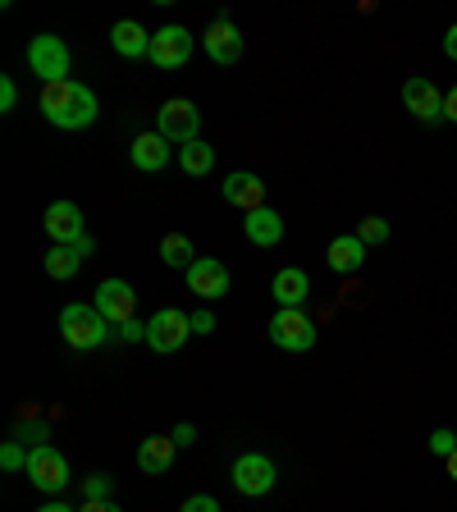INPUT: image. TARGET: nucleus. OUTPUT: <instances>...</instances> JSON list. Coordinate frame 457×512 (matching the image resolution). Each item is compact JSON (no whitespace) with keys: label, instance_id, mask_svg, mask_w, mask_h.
<instances>
[{"label":"nucleus","instance_id":"1","mask_svg":"<svg viewBox=\"0 0 457 512\" xmlns=\"http://www.w3.org/2000/svg\"><path fill=\"white\" fill-rule=\"evenodd\" d=\"M37 106H42V115L51 119L55 128H64V133L92 128L96 115H101V101H96V92H92L87 83H78V78H64V83H46L42 96H37Z\"/></svg>","mask_w":457,"mask_h":512},{"label":"nucleus","instance_id":"25","mask_svg":"<svg viewBox=\"0 0 457 512\" xmlns=\"http://www.w3.org/2000/svg\"><path fill=\"white\" fill-rule=\"evenodd\" d=\"M28 458H32V448H23L19 439L0 444V471H28Z\"/></svg>","mask_w":457,"mask_h":512},{"label":"nucleus","instance_id":"26","mask_svg":"<svg viewBox=\"0 0 457 512\" xmlns=\"http://www.w3.org/2000/svg\"><path fill=\"white\" fill-rule=\"evenodd\" d=\"M110 494H115V476H106V471L83 480V503H106Z\"/></svg>","mask_w":457,"mask_h":512},{"label":"nucleus","instance_id":"15","mask_svg":"<svg viewBox=\"0 0 457 512\" xmlns=\"http://www.w3.org/2000/svg\"><path fill=\"white\" fill-rule=\"evenodd\" d=\"M128 160H133L142 174H160L174 160V142H165L160 133H138L133 147H128Z\"/></svg>","mask_w":457,"mask_h":512},{"label":"nucleus","instance_id":"4","mask_svg":"<svg viewBox=\"0 0 457 512\" xmlns=\"http://www.w3.org/2000/svg\"><path fill=\"white\" fill-rule=\"evenodd\" d=\"M156 133L165 142H174V147H188V142L202 138V110L192 106L188 96H174V101H165L156 110Z\"/></svg>","mask_w":457,"mask_h":512},{"label":"nucleus","instance_id":"30","mask_svg":"<svg viewBox=\"0 0 457 512\" xmlns=\"http://www.w3.org/2000/svg\"><path fill=\"white\" fill-rule=\"evenodd\" d=\"M179 512H220V503H215L211 499V494H192V499L188 503H183V508Z\"/></svg>","mask_w":457,"mask_h":512},{"label":"nucleus","instance_id":"6","mask_svg":"<svg viewBox=\"0 0 457 512\" xmlns=\"http://www.w3.org/2000/svg\"><path fill=\"white\" fill-rule=\"evenodd\" d=\"M188 339H192V316L188 311L165 307L147 320V348L151 352H165V357H170V352H179Z\"/></svg>","mask_w":457,"mask_h":512},{"label":"nucleus","instance_id":"13","mask_svg":"<svg viewBox=\"0 0 457 512\" xmlns=\"http://www.w3.org/2000/svg\"><path fill=\"white\" fill-rule=\"evenodd\" d=\"M403 106L412 110L421 124H444V92L430 78H407L403 83Z\"/></svg>","mask_w":457,"mask_h":512},{"label":"nucleus","instance_id":"19","mask_svg":"<svg viewBox=\"0 0 457 512\" xmlns=\"http://www.w3.org/2000/svg\"><path fill=\"white\" fill-rule=\"evenodd\" d=\"M270 293H275L279 311H288V307H302V302L311 298V279H307V270H298V266L279 270V275L270 279Z\"/></svg>","mask_w":457,"mask_h":512},{"label":"nucleus","instance_id":"10","mask_svg":"<svg viewBox=\"0 0 457 512\" xmlns=\"http://www.w3.org/2000/svg\"><path fill=\"white\" fill-rule=\"evenodd\" d=\"M192 55V32L179 28V23H170V28L151 32V55L147 60L156 64V69H183Z\"/></svg>","mask_w":457,"mask_h":512},{"label":"nucleus","instance_id":"3","mask_svg":"<svg viewBox=\"0 0 457 512\" xmlns=\"http://www.w3.org/2000/svg\"><path fill=\"white\" fill-rule=\"evenodd\" d=\"M69 64H74V55H69V46H64V37H55V32H37L28 42V69L46 83H64L69 78Z\"/></svg>","mask_w":457,"mask_h":512},{"label":"nucleus","instance_id":"17","mask_svg":"<svg viewBox=\"0 0 457 512\" xmlns=\"http://www.w3.org/2000/svg\"><path fill=\"white\" fill-rule=\"evenodd\" d=\"M243 234L252 247H279L284 243V215L261 206V211H247L243 215Z\"/></svg>","mask_w":457,"mask_h":512},{"label":"nucleus","instance_id":"2","mask_svg":"<svg viewBox=\"0 0 457 512\" xmlns=\"http://www.w3.org/2000/svg\"><path fill=\"white\" fill-rule=\"evenodd\" d=\"M60 334H64V343L74 352H92V348H101V343L110 339V325H106V316L92 307V302H69V307L60 311Z\"/></svg>","mask_w":457,"mask_h":512},{"label":"nucleus","instance_id":"33","mask_svg":"<svg viewBox=\"0 0 457 512\" xmlns=\"http://www.w3.org/2000/svg\"><path fill=\"white\" fill-rule=\"evenodd\" d=\"M170 439H174L179 448H188V444H197V430H192L188 421H183V426H174V435H170Z\"/></svg>","mask_w":457,"mask_h":512},{"label":"nucleus","instance_id":"32","mask_svg":"<svg viewBox=\"0 0 457 512\" xmlns=\"http://www.w3.org/2000/svg\"><path fill=\"white\" fill-rule=\"evenodd\" d=\"M215 330H220V325H215L211 311H197V316H192V334H215Z\"/></svg>","mask_w":457,"mask_h":512},{"label":"nucleus","instance_id":"21","mask_svg":"<svg viewBox=\"0 0 457 512\" xmlns=\"http://www.w3.org/2000/svg\"><path fill=\"white\" fill-rule=\"evenodd\" d=\"M325 261H330L334 275H357L362 261H366V243L357 234H339L330 243V252H325Z\"/></svg>","mask_w":457,"mask_h":512},{"label":"nucleus","instance_id":"36","mask_svg":"<svg viewBox=\"0 0 457 512\" xmlns=\"http://www.w3.org/2000/svg\"><path fill=\"white\" fill-rule=\"evenodd\" d=\"M78 512H119V503H115V499H106V503H83Z\"/></svg>","mask_w":457,"mask_h":512},{"label":"nucleus","instance_id":"7","mask_svg":"<svg viewBox=\"0 0 457 512\" xmlns=\"http://www.w3.org/2000/svg\"><path fill=\"white\" fill-rule=\"evenodd\" d=\"M28 480L37 485L42 494H64L69 490V462H64V453L55 444H37L28 458Z\"/></svg>","mask_w":457,"mask_h":512},{"label":"nucleus","instance_id":"11","mask_svg":"<svg viewBox=\"0 0 457 512\" xmlns=\"http://www.w3.org/2000/svg\"><path fill=\"white\" fill-rule=\"evenodd\" d=\"M183 275H188V288L202 302H220L224 293H229V266H224V261H215V256H197Z\"/></svg>","mask_w":457,"mask_h":512},{"label":"nucleus","instance_id":"24","mask_svg":"<svg viewBox=\"0 0 457 512\" xmlns=\"http://www.w3.org/2000/svg\"><path fill=\"white\" fill-rule=\"evenodd\" d=\"M160 261L170 270H188L197 261V252H192V243L183 234H170V238H160Z\"/></svg>","mask_w":457,"mask_h":512},{"label":"nucleus","instance_id":"35","mask_svg":"<svg viewBox=\"0 0 457 512\" xmlns=\"http://www.w3.org/2000/svg\"><path fill=\"white\" fill-rule=\"evenodd\" d=\"M444 55H448V60H457V23L444 32Z\"/></svg>","mask_w":457,"mask_h":512},{"label":"nucleus","instance_id":"23","mask_svg":"<svg viewBox=\"0 0 457 512\" xmlns=\"http://www.w3.org/2000/svg\"><path fill=\"white\" fill-rule=\"evenodd\" d=\"M83 261H87V256L83 252H78V247H51V252H46V275H51V279H74L78 275V270H83Z\"/></svg>","mask_w":457,"mask_h":512},{"label":"nucleus","instance_id":"14","mask_svg":"<svg viewBox=\"0 0 457 512\" xmlns=\"http://www.w3.org/2000/svg\"><path fill=\"white\" fill-rule=\"evenodd\" d=\"M206 55H211L215 64H238L243 60V32H238V23L229 19V14H220V19H211V28H206Z\"/></svg>","mask_w":457,"mask_h":512},{"label":"nucleus","instance_id":"31","mask_svg":"<svg viewBox=\"0 0 457 512\" xmlns=\"http://www.w3.org/2000/svg\"><path fill=\"white\" fill-rule=\"evenodd\" d=\"M119 339H124V343H138V339H147V325H142V320L133 316V320H128V325H119Z\"/></svg>","mask_w":457,"mask_h":512},{"label":"nucleus","instance_id":"9","mask_svg":"<svg viewBox=\"0 0 457 512\" xmlns=\"http://www.w3.org/2000/svg\"><path fill=\"white\" fill-rule=\"evenodd\" d=\"M275 462L266 458V453H243V458L234 462V490L243 494V499H261V494L275 490Z\"/></svg>","mask_w":457,"mask_h":512},{"label":"nucleus","instance_id":"29","mask_svg":"<svg viewBox=\"0 0 457 512\" xmlns=\"http://www.w3.org/2000/svg\"><path fill=\"white\" fill-rule=\"evenodd\" d=\"M14 106H19V87H14V78H0V115H10Z\"/></svg>","mask_w":457,"mask_h":512},{"label":"nucleus","instance_id":"34","mask_svg":"<svg viewBox=\"0 0 457 512\" xmlns=\"http://www.w3.org/2000/svg\"><path fill=\"white\" fill-rule=\"evenodd\" d=\"M444 119L448 124H457V87H448L444 92Z\"/></svg>","mask_w":457,"mask_h":512},{"label":"nucleus","instance_id":"5","mask_svg":"<svg viewBox=\"0 0 457 512\" xmlns=\"http://www.w3.org/2000/svg\"><path fill=\"white\" fill-rule=\"evenodd\" d=\"M316 339H320L316 320H311L302 307H288V311H275V316H270V343H275V348L311 352L316 348Z\"/></svg>","mask_w":457,"mask_h":512},{"label":"nucleus","instance_id":"28","mask_svg":"<svg viewBox=\"0 0 457 512\" xmlns=\"http://www.w3.org/2000/svg\"><path fill=\"white\" fill-rule=\"evenodd\" d=\"M430 453H439V458H453V453H457V435H453V430H435V435H430Z\"/></svg>","mask_w":457,"mask_h":512},{"label":"nucleus","instance_id":"27","mask_svg":"<svg viewBox=\"0 0 457 512\" xmlns=\"http://www.w3.org/2000/svg\"><path fill=\"white\" fill-rule=\"evenodd\" d=\"M357 238H362L366 247H380V243H389V220H380V215H366V220L357 224Z\"/></svg>","mask_w":457,"mask_h":512},{"label":"nucleus","instance_id":"16","mask_svg":"<svg viewBox=\"0 0 457 512\" xmlns=\"http://www.w3.org/2000/svg\"><path fill=\"white\" fill-rule=\"evenodd\" d=\"M220 192H224V202L229 206H238V211H261L266 206V183L256 179V174H247V170H238V174H229V179L220 183Z\"/></svg>","mask_w":457,"mask_h":512},{"label":"nucleus","instance_id":"38","mask_svg":"<svg viewBox=\"0 0 457 512\" xmlns=\"http://www.w3.org/2000/svg\"><path fill=\"white\" fill-rule=\"evenodd\" d=\"M448 476L457 480V453H453V458H448Z\"/></svg>","mask_w":457,"mask_h":512},{"label":"nucleus","instance_id":"20","mask_svg":"<svg viewBox=\"0 0 457 512\" xmlns=\"http://www.w3.org/2000/svg\"><path fill=\"white\" fill-rule=\"evenodd\" d=\"M110 46H115L124 60H142V55H151V32L142 28L138 19H119L115 28H110Z\"/></svg>","mask_w":457,"mask_h":512},{"label":"nucleus","instance_id":"22","mask_svg":"<svg viewBox=\"0 0 457 512\" xmlns=\"http://www.w3.org/2000/svg\"><path fill=\"white\" fill-rule=\"evenodd\" d=\"M179 165H183V174H192V179H206V174L215 170V147L211 142H188V147H179Z\"/></svg>","mask_w":457,"mask_h":512},{"label":"nucleus","instance_id":"8","mask_svg":"<svg viewBox=\"0 0 457 512\" xmlns=\"http://www.w3.org/2000/svg\"><path fill=\"white\" fill-rule=\"evenodd\" d=\"M92 307L106 316L110 330H119V325H128L133 311H138V288L124 284V279H101V284H96Z\"/></svg>","mask_w":457,"mask_h":512},{"label":"nucleus","instance_id":"18","mask_svg":"<svg viewBox=\"0 0 457 512\" xmlns=\"http://www.w3.org/2000/svg\"><path fill=\"white\" fill-rule=\"evenodd\" d=\"M174 453H179V444H174L170 435H147L138 444V471H147V476H165V471L174 467Z\"/></svg>","mask_w":457,"mask_h":512},{"label":"nucleus","instance_id":"37","mask_svg":"<svg viewBox=\"0 0 457 512\" xmlns=\"http://www.w3.org/2000/svg\"><path fill=\"white\" fill-rule=\"evenodd\" d=\"M37 512H78V508H69V503H42Z\"/></svg>","mask_w":457,"mask_h":512},{"label":"nucleus","instance_id":"12","mask_svg":"<svg viewBox=\"0 0 457 512\" xmlns=\"http://www.w3.org/2000/svg\"><path fill=\"white\" fill-rule=\"evenodd\" d=\"M42 224H46V234H51V243L55 247H74V243H83L87 238V224H83V211H78V202H51L46 206V215H42Z\"/></svg>","mask_w":457,"mask_h":512}]
</instances>
